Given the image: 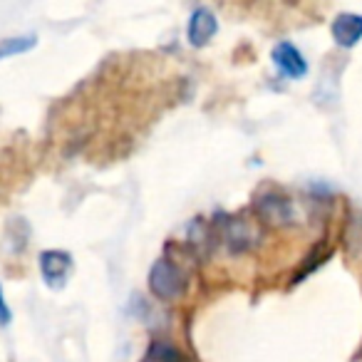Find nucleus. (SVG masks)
I'll use <instances>...</instances> for the list:
<instances>
[{"label": "nucleus", "mask_w": 362, "mask_h": 362, "mask_svg": "<svg viewBox=\"0 0 362 362\" xmlns=\"http://www.w3.org/2000/svg\"><path fill=\"white\" fill-rule=\"evenodd\" d=\"M256 211L261 214L263 221L268 223H276V226H291V223H296V206H293V202L288 197H283V194H263V197L256 199Z\"/></svg>", "instance_id": "obj_2"}, {"label": "nucleus", "mask_w": 362, "mask_h": 362, "mask_svg": "<svg viewBox=\"0 0 362 362\" xmlns=\"http://www.w3.org/2000/svg\"><path fill=\"white\" fill-rule=\"evenodd\" d=\"M216 33H218L216 16H214L209 8L199 6L197 11L192 13V18H189V25H187L189 42H192L194 47H204V45H209V40H211Z\"/></svg>", "instance_id": "obj_6"}, {"label": "nucleus", "mask_w": 362, "mask_h": 362, "mask_svg": "<svg viewBox=\"0 0 362 362\" xmlns=\"http://www.w3.org/2000/svg\"><path fill=\"white\" fill-rule=\"evenodd\" d=\"M330 30L340 47L357 45L362 37V16H355V13H340V16L332 21Z\"/></svg>", "instance_id": "obj_7"}, {"label": "nucleus", "mask_w": 362, "mask_h": 362, "mask_svg": "<svg viewBox=\"0 0 362 362\" xmlns=\"http://www.w3.org/2000/svg\"><path fill=\"white\" fill-rule=\"evenodd\" d=\"M13 320V313L6 303V296H3V288H0V325H11Z\"/></svg>", "instance_id": "obj_10"}, {"label": "nucleus", "mask_w": 362, "mask_h": 362, "mask_svg": "<svg viewBox=\"0 0 362 362\" xmlns=\"http://www.w3.org/2000/svg\"><path fill=\"white\" fill-rule=\"evenodd\" d=\"M258 236H261V231H258L251 221H246V218H228V221L223 223V231H221L223 243H226L231 253L251 251V248L258 243Z\"/></svg>", "instance_id": "obj_3"}, {"label": "nucleus", "mask_w": 362, "mask_h": 362, "mask_svg": "<svg viewBox=\"0 0 362 362\" xmlns=\"http://www.w3.org/2000/svg\"><path fill=\"white\" fill-rule=\"evenodd\" d=\"M40 273L45 283L57 291L67 283V276L72 273V256L67 251H42L40 253Z\"/></svg>", "instance_id": "obj_5"}, {"label": "nucleus", "mask_w": 362, "mask_h": 362, "mask_svg": "<svg viewBox=\"0 0 362 362\" xmlns=\"http://www.w3.org/2000/svg\"><path fill=\"white\" fill-rule=\"evenodd\" d=\"M141 362H189L187 357L181 355L179 350H176L174 345H169V342H151L149 350L144 352V357H141Z\"/></svg>", "instance_id": "obj_8"}, {"label": "nucleus", "mask_w": 362, "mask_h": 362, "mask_svg": "<svg viewBox=\"0 0 362 362\" xmlns=\"http://www.w3.org/2000/svg\"><path fill=\"white\" fill-rule=\"evenodd\" d=\"M273 57V65L281 70V75H286L288 80H300V77L308 75V60L303 57V52L298 50L293 42L283 40L273 47L271 52Z\"/></svg>", "instance_id": "obj_4"}, {"label": "nucleus", "mask_w": 362, "mask_h": 362, "mask_svg": "<svg viewBox=\"0 0 362 362\" xmlns=\"http://www.w3.org/2000/svg\"><path fill=\"white\" fill-rule=\"evenodd\" d=\"M189 286V278L187 271L174 263L171 258L161 256L151 263L149 268V291L154 293L159 300H176L187 293Z\"/></svg>", "instance_id": "obj_1"}, {"label": "nucleus", "mask_w": 362, "mask_h": 362, "mask_svg": "<svg viewBox=\"0 0 362 362\" xmlns=\"http://www.w3.org/2000/svg\"><path fill=\"white\" fill-rule=\"evenodd\" d=\"M35 45H37L35 35L6 37V40H0V60H6V57H16V55H25V52H30Z\"/></svg>", "instance_id": "obj_9"}]
</instances>
